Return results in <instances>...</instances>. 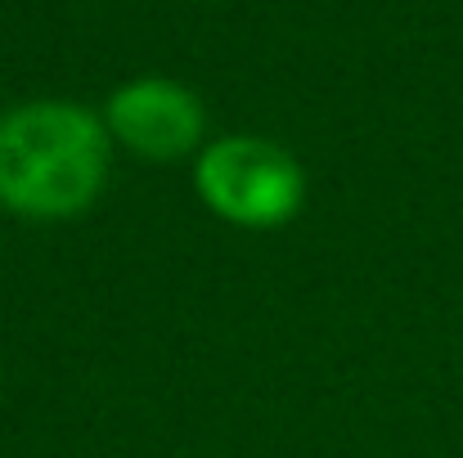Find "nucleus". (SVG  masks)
<instances>
[{
  "instance_id": "nucleus-1",
  "label": "nucleus",
  "mask_w": 463,
  "mask_h": 458,
  "mask_svg": "<svg viewBox=\"0 0 463 458\" xmlns=\"http://www.w3.org/2000/svg\"><path fill=\"white\" fill-rule=\"evenodd\" d=\"M104 117L68 99L18 104L0 117V207L23 220H72L109 180Z\"/></svg>"
},
{
  "instance_id": "nucleus-2",
  "label": "nucleus",
  "mask_w": 463,
  "mask_h": 458,
  "mask_svg": "<svg viewBox=\"0 0 463 458\" xmlns=\"http://www.w3.org/2000/svg\"><path fill=\"white\" fill-rule=\"evenodd\" d=\"M194 189L203 207L239 229H279L307 202L298 157L257 136H225L198 153Z\"/></svg>"
},
{
  "instance_id": "nucleus-3",
  "label": "nucleus",
  "mask_w": 463,
  "mask_h": 458,
  "mask_svg": "<svg viewBox=\"0 0 463 458\" xmlns=\"http://www.w3.org/2000/svg\"><path fill=\"white\" fill-rule=\"evenodd\" d=\"M104 126L109 136L149 162H175L198 149L207 113L194 90L166 77H140L127 81L109 95L104 104Z\"/></svg>"
}]
</instances>
